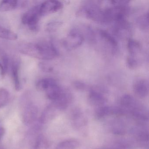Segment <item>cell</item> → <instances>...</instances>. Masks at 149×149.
<instances>
[{
  "label": "cell",
  "instance_id": "16",
  "mask_svg": "<svg viewBox=\"0 0 149 149\" xmlns=\"http://www.w3.org/2000/svg\"><path fill=\"white\" fill-rule=\"evenodd\" d=\"M71 119L73 124L76 128H80L86 124V118L79 109H75L71 113Z\"/></svg>",
  "mask_w": 149,
  "mask_h": 149
},
{
  "label": "cell",
  "instance_id": "12",
  "mask_svg": "<svg viewBox=\"0 0 149 149\" xmlns=\"http://www.w3.org/2000/svg\"><path fill=\"white\" fill-rule=\"evenodd\" d=\"M38 112V108L36 105L32 104L28 105L22 114V120L24 124L29 125L33 123L37 118Z\"/></svg>",
  "mask_w": 149,
  "mask_h": 149
},
{
  "label": "cell",
  "instance_id": "22",
  "mask_svg": "<svg viewBox=\"0 0 149 149\" xmlns=\"http://www.w3.org/2000/svg\"><path fill=\"white\" fill-rule=\"evenodd\" d=\"M63 23L61 22L53 21L49 22L47 24L46 27V30L49 33H53L56 32L57 29H59Z\"/></svg>",
  "mask_w": 149,
  "mask_h": 149
},
{
  "label": "cell",
  "instance_id": "26",
  "mask_svg": "<svg viewBox=\"0 0 149 149\" xmlns=\"http://www.w3.org/2000/svg\"><path fill=\"white\" fill-rule=\"evenodd\" d=\"M1 61H2V63H1L2 64V66L4 68L6 73L7 72L8 70V67H9V60H8V57L7 56L4 55L2 56L1 57Z\"/></svg>",
  "mask_w": 149,
  "mask_h": 149
},
{
  "label": "cell",
  "instance_id": "28",
  "mask_svg": "<svg viewBox=\"0 0 149 149\" xmlns=\"http://www.w3.org/2000/svg\"><path fill=\"white\" fill-rule=\"evenodd\" d=\"M6 74V72L5 69L2 66V64L0 63V81L3 80Z\"/></svg>",
  "mask_w": 149,
  "mask_h": 149
},
{
  "label": "cell",
  "instance_id": "1",
  "mask_svg": "<svg viewBox=\"0 0 149 149\" xmlns=\"http://www.w3.org/2000/svg\"><path fill=\"white\" fill-rule=\"evenodd\" d=\"M18 49L23 54L39 60H53L59 56L53 43L47 41L21 43L18 46Z\"/></svg>",
  "mask_w": 149,
  "mask_h": 149
},
{
  "label": "cell",
  "instance_id": "21",
  "mask_svg": "<svg viewBox=\"0 0 149 149\" xmlns=\"http://www.w3.org/2000/svg\"><path fill=\"white\" fill-rule=\"evenodd\" d=\"M10 99V94L7 90L0 88V108L5 107Z\"/></svg>",
  "mask_w": 149,
  "mask_h": 149
},
{
  "label": "cell",
  "instance_id": "8",
  "mask_svg": "<svg viewBox=\"0 0 149 149\" xmlns=\"http://www.w3.org/2000/svg\"><path fill=\"white\" fill-rule=\"evenodd\" d=\"M88 103L91 106L100 107L104 106L107 102V99L103 92L97 89H91L88 95Z\"/></svg>",
  "mask_w": 149,
  "mask_h": 149
},
{
  "label": "cell",
  "instance_id": "18",
  "mask_svg": "<svg viewBox=\"0 0 149 149\" xmlns=\"http://www.w3.org/2000/svg\"><path fill=\"white\" fill-rule=\"evenodd\" d=\"M79 146V142L76 139H71L59 143L56 149H76Z\"/></svg>",
  "mask_w": 149,
  "mask_h": 149
},
{
  "label": "cell",
  "instance_id": "29",
  "mask_svg": "<svg viewBox=\"0 0 149 149\" xmlns=\"http://www.w3.org/2000/svg\"><path fill=\"white\" fill-rule=\"evenodd\" d=\"M5 132H6L5 129L3 127H0V141L5 135Z\"/></svg>",
  "mask_w": 149,
  "mask_h": 149
},
{
  "label": "cell",
  "instance_id": "7",
  "mask_svg": "<svg viewBox=\"0 0 149 149\" xmlns=\"http://www.w3.org/2000/svg\"><path fill=\"white\" fill-rule=\"evenodd\" d=\"M63 5L58 1H47L40 5V12L41 17L54 13L62 9Z\"/></svg>",
  "mask_w": 149,
  "mask_h": 149
},
{
  "label": "cell",
  "instance_id": "3",
  "mask_svg": "<svg viewBox=\"0 0 149 149\" xmlns=\"http://www.w3.org/2000/svg\"><path fill=\"white\" fill-rule=\"evenodd\" d=\"M127 49L129 52L127 59V67L130 69H136L142 63V46L139 42L130 39L128 40Z\"/></svg>",
  "mask_w": 149,
  "mask_h": 149
},
{
  "label": "cell",
  "instance_id": "20",
  "mask_svg": "<svg viewBox=\"0 0 149 149\" xmlns=\"http://www.w3.org/2000/svg\"><path fill=\"white\" fill-rule=\"evenodd\" d=\"M148 17V13H147L139 16L137 19V25L140 29L143 31H146L149 29Z\"/></svg>",
  "mask_w": 149,
  "mask_h": 149
},
{
  "label": "cell",
  "instance_id": "13",
  "mask_svg": "<svg viewBox=\"0 0 149 149\" xmlns=\"http://www.w3.org/2000/svg\"><path fill=\"white\" fill-rule=\"evenodd\" d=\"M18 60L15 59L13 60L11 65V70L15 88L17 91H19L22 88L21 83L19 77L20 63Z\"/></svg>",
  "mask_w": 149,
  "mask_h": 149
},
{
  "label": "cell",
  "instance_id": "5",
  "mask_svg": "<svg viewBox=\"0 0 149 149\" xmlns=\"http://www.w3.org/2000/svg\"><path fill=\"white\" fill-rule=\"evenodd\" d=\"M41 17L40 5H37L33 7L22 15V22L27 26L31 31L36 32L39 29L38 25Z\"/></svg>",
  "mask_w": 149,
  "mask_h": 149
},
{
  "label": "cell",
  "instance_id": "6",
  "mask_svg": "<svg viewBox=\"0 0 149 149\" xmlns=\"http://www.w3.org/2000/svg\"><path fill=\"white\" fill-rule=\"evenodd\" d=\"M84 40V36L81 32L77 29H72L64 39L63 45L67 49L72 50L79 47Z\"/></svg>",
  "mask_w": 149,
  "mask_h": 149
},
{
  "label": "cell",
  "instance_id": "4",
  "mask_svg": "<svg viewBox=\"0 0 149 149\" xmlns=\"http://www.w3.org/2000/svg\"><path fill=\"white\" fill-rule=\"evenodd\" d=\"M103 11L98 4L88 1L80 8L78 14L97 23H103Z\"/></svg>",
  "mask_w": 149,
  "mask_h": 149
},
{
  "label": "cell",
  "instance_id": "24",
  "mask_svg": "<svg viewBox=\"0 0 149 149\" xmlns=\"http://www.w3.org/2000/svg\"><path fill=\"white\" fill-rule=\"evenodd\" d=\"M112 132L113 133L117 135H122L125 132V129L122 124L118 123L116 124L112 128Z\"/></svg>",
  "mask_w": 149,
  "mask_h": 149
},
{
  "label": "cell",
  "instance_id": "19",
  "mask_svg": "<svg viewBox=\"0 0 149 149\" xmlns=\"http://www.w3.org/2000/svg\"><path fill=\"white\" fill-rule=\"evenodd\" d=\"M18 38V35L16 33L0 26V38L9 40H15Z\"/></svg>",
  "mask_w": 149,
  "mask_h": 149
},
{
  "label": "cell",
  "instance_id": "23",
  "mask_svg": "<svg viewBox=\"0 0 149 149\" xmlns=\"http://www.w3.org/2000/svg\"><path fill=\"white\" fill-rule=\"evenodd\" d=\"M47 147V143L44 138L41 136L39 137L35 145L34 149H46Z\"/></svg>",
  "mask_w": 149,
  "mask_h": 149
},
{
  "label": "cell",
  "instance_id": "2",
  "mask_svg": "<svg viewBox=\"0 0 149 149\" xmlns=\"http://www.w3.org/2000/svg\"><path fill=\"white\" fill-rule=\"evenodd\" d=\"M36 89L40 91H45L49 99L53 102L60 97L64 91L55 79L45 78L36 83Z\"/></svg>",
  "mask_w": 149,
  "mask_h": 149
},
{
  "label": "cell",
  "instance_id": "15",
  "mask_svg": "<svg viewBox=\"0 0 149 149\" xmlns=\"http://www.w3.org/2000/svg\"><path fill=\"white\" fill-rule=\"evenodd\" d=\"M58 111L54 105L52 104L48 106L42 114L40 118V121L42 123H47L51 121L55 117Z\"/></svg>",
  "mask_w": 149,
  "mask_h": 149
},
{
  "label": "cell",
  "instance_id": "10",
  "mask_svg": "<svg viewBox=\"0 0 149 149\" xmlns=\"http://www.w3.org/2000/svg\"><path fill=\"white\" fill-rule=\"evenodd\" d=\"M125 111L122 108L118 107H111L104 106L98 107L96 110L95 117L97 118H101L111 115H123Z\"/></svg>",
  "mask_w": 149,
  "mask_h": 149
},
{
  "label": "cell",
  "instance_id": "9",
  "mask_svg": "<svg viewBox=\"0 0 149 149\" xmlns=\"http://www.w3.org/2000/svg\"><path fill=\"white\" fill-rule=\"evenodd\" d=\"M149 82L144 78H138L133 84V91L138 97L143 98L146 97L149 94Z\"/></svg>",
  "mask_w": 149,
  "mask_h": 149
},
{
  "label": "cell",
  "instance_id": "27",
  "mask_svg": "<svg viewBox=\"0 0 149 149\" xmlns=\"http://www.w3.org/2000/svg\"><path fill=\"white\" fill-rule=\"evenodd\" d=\"M97 149H125V147L123 145L117 144L116 145L112 146H108V147H103L101 148H97Z\"/></svg>",
  "mask_w": 149,
  "mask_h": 149
},
{
  "label": "cell",
  "instance_id": "11",
  "mask_svg": "<svg viewBox=\"0 0 149 149\" xmlns=\"http://www.w3.org/2000/svg\"><path fill=\"white\" fill-rule=\"evenodd\" d=\"M113 32L115 36L120 38L128 37L131 33V27L126 20L115 23Z\"/></svg>",
  "mask_w": 149,
  "mask_h": 149
},
{
  "label": "cell",
  "instance_id": "17",
  "mask_svg": "<svg viewBox=\"0 0 149 149\" xmlns=\"http://www.w3.org/2000/svg\"><path fill=\"white\" fill-rule=\"evenodd\" d=\"M19 1L15 0H6L0 3V12L2 13L13 11L18 8Z\"/></svg>",
  "mask_w": 149,
  "mask_h": 149
},
{
  "label": "cell",
  "instance_id": "25",
  "mask_svg": "<svg viewBox=\"0 0 149 149\" xmlns=\"http://www.w3.org/2000/svg\"><path fill=\"white\" fill-rule=\"evenodd\" d=\"M73 85L75 88L79 91H84L87 88V85L81 81H75L73 83Z\"/></svg>",
  "mask_w": 149,
  "mask_h": 149
},
{
  "label": "cell",
  "instance_id": "14",
  "mask_svg": "<svg viewBox=\"0 0 149 149\" xmlns=\"http://www.w3.org/2000/svg\"><path fill=\"white\" fill-rule=\"evenodd\" d=\"M98 35L105 44L110 48L112 52H116L117 49L118 42L113 36L104 30H98Z\"/></svg>",
  "mask_w": 149,
  "mask_h": 149
}]
</instances>
